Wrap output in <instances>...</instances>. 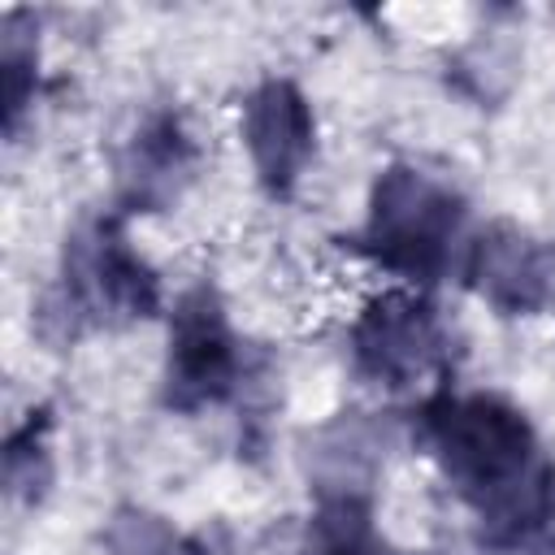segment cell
I'll return each instance as SVG.
<instances>
[{"label": "cell", "instance_id": "6", "mask_svg": "<svg viewBox=\"0 0 555 555\" xmlns=\"http://www.w3.org/2000/svg\"><path fill=\"white\" fill-rule=\"evenodd\" d=\"M464 278L503 317H533L555 304V251L512 221H494L468 243Z\"/></svg>", "mask_w": 555, "mask_h": 555}, {"label": "cell", "instance_id": "4", "mask_svg": "<svg viewBox=\"0 0 555 555\" xmlns=\"http://www.w3.org/2000/svg\"><path fill=\"white\" fill-rule=\"evenodd\" d=\"M238 338L212 286H195L173 304L169 356H165V408L199 412L217 408L238 386Z\"/></svg>", "mask_w": 555, "mask_h": 555}, {"label": "cell", "instance_id": "2", "mask_svg": "<svg viewBox=\"0 0 555 555\" xmlns=\"http://www.w3.org/2000/svg\"><path fill=\"white\" fill-rule=\"evenodd\" d=\"M464 199L447 182L412 165H390L373 182L369 217L356 247L377 269L429 286L447 273L451 251L464 234Z\"/></svg>", "mask_w": 555, "mask_h": 555}, {"label": "cell", "instance_id": "8", "mask_svg": "<svg viewBox=\"0 0 555 555\" xmlns=\"http://www.w3.org/2000/svg\"><path fill=\"white\" fill-rule=\"evenodd\" d=\"M191 139L182 134V121L173 113L152 117L134 143H130V160H126V186L134 204H165L178 182L191 169Z\"/></svg>", "mask_w": 555, "mask_h": 555}, {"label": "cell", "instance_id": "10", "mask_svg": "<svg viewBox=\"0 0 555 555\" xmlns=\"http://www.w3.org/2000/svg\"><path fill=\"white\" fill-rule=\"evenodd\" d=\"M108 551L113 555H173L178 542H173V533L156 516H147V512H121L117 525H113V533H108Z\"/></svg>", "mask_w": 555, "mask_h": 555}, {"label": "cell", "instance_id": "5", "mask_svg": "<svg viewBox=\"0 0 555 555\" xmlns=\"http://www.w3.org/2000/svg\"><path fill=\"white\" fill-rule=\"evenodd\" d=\"M351 364L364 382L408 390L442 364L438 312L412 291H386L351 325Z\"/></svg>", "mask_w": 555, "mask_h": 555}, {"label": "cell", "instance_id": "7", "mask_svg": "<svg viewBox=\"0 0 555 555\" xmlns=\"http://www.w3.org/2000/svg\"><path fill=\"white\" fill-rule=\"evenodd\" d=\"M243 143L251 152L256 178L273 195H286L317 147V121L304 91L286 78L260 82L243 104Z\"/></svg>", "mask_w": 555, "mask_h": 555}, {"label": "cell", "instance_id": "9", "mask_svg": "<svg viewBox=\"0 0 555 555\" xmlns=\"http://www.w3.org/2000/svg\"><path fill=\"white\" fill-rule=\"evenodd\" d=\"M382 533L373 520V503L360 486L325 490L317 512L308 516L304 555H382Z\"/></svg>", "mask_w": 555, "mask_h": 555}, {"label": "cell", "instance_id": "3", "mask_svg": "<svg viewBox=\"0 0 555 555\" xmlns=\"http://www.w3.org/2000/svg\"><path fill=\"white\" fill-rule=\"evenodd\" d=\"M65 304L87 321H139L160 308V278L130 247L117 217H100L65 247Z\"/></svg>", "mask_w": 555, "mask_h": 555}, {"label": "cell", "instance_id": "1", "mask_svg": "<svg viewBox=\"0 0 555 555\" xmlns=\"http://www.w3.org/2000/svg\"><path fill=\"white\" fill-rule=\"evenodd\" d=\"M416 438L494 546H520L555 520V464L507 399L438 390L416 412Z\"/></svg>", "mask_w": 555, "mask_h": 555}]
</instances>
